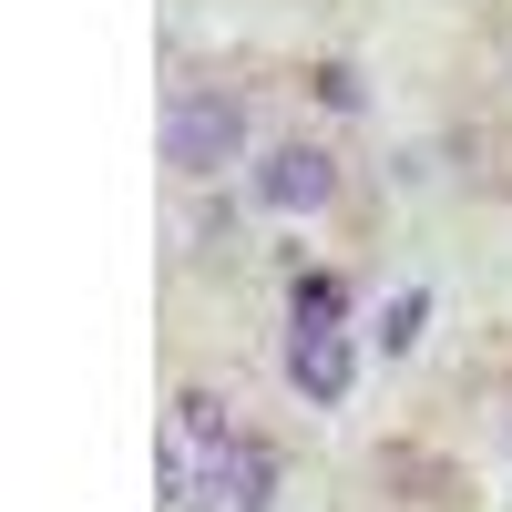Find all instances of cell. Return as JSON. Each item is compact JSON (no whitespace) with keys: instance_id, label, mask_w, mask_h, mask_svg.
Instances as JSON below:
<instances>
[{"instance_id":"4","label":"cell","mask_w":512,"mask_h":512,"mask_svg":"<svg viewBox=\"0 0 512 512\" xmlns=\"http://www.w3.org/2000/svg\"><path fill=\"white\" fill-rule=\"evenodd\" d=\"M287 379H297V400H308V410H338V400H349V379H359L349 328H297V338H287Z\"/></svg>"},{"instance_id":"7","label":"cell","mask_w":512,"mask_h":512,"mask_svg":"<svg viewBox=\"0 0 512 512\" xmlns=\"http://www.w3.org/2000/svg\"><path fill=\"white\" fill-rule=\"evenodd\" d=\"M175 431H185V441H226V400H216V390H185V400H175Z\"/></svg>"},{"instance_id":"2","label":"cell","mask_w":512,"mask_h":512,"mask_svg":"<svg viewBox=\"0 0 512 512\" xmlns=\"http://www.w3.org/2000/svg\"><path fill=\"white\" fill-rule=\"evenodd\" d=\"M195 502H216V512H267V502H277V451L246 441V431L205 441V461H195Z\"/></svg>"},{"instance_id":"3","label":"cell","mask_w":512,"mask_h":512,"mask_svg":"<svg viewBox=\"0 0 512 512\" xmlns=\"http://www.w3.org/2000/svg\"><path fill=\"white\" fill-rule=\"evenodd\" d=\"M338 195V154L328 144H267L256 154V205L267 216H318Z\"/></svg>"},{"instance_id":"8","label":"cell","mask_w":512,"mask_h":512,"mask_svg":"<svg viewBox=\"0 0 512 512\" xmlns=\"http://www.w3.org/2000/svg\"><path fill=\"white\" fill-rule=\"evenodd\" d=\"M318 103L349 113V103H359V72H349V62H328V72H318Z\"/></svg>"},{"instance_id":"5","label":"cell","mask_w":512,"mask_h":512,"mask_svg":"<svg viewBox=\"0 0 512 512\" xmlns=\"http://www.w3.org/2000/svg\"><path fill=\"white\" fill-rule=\"evenodd\" d=\"M420 318H431V297H420V287H400L390 308H379V349H390V359H400V349H420Z\"/></svg>"},{"instance_id":"6","label":"cell","mask_w":512,"mask_h":512,"mask_svg":"<svg viewBox=\"0 0 512 512\" xmlns=\"http://www.w3.org/2000/svg\"><path fill=\"white\" fill-rule=\"evenodd\" d=\"M338 308H349L338 277H297V328H338Z\"/></svg>"},{"instance_id":"1","label":"cell","mask_w":512,"mask_h":512,"mask_svg":"<svg viewBox=\"0 0 512 512\" xmlns=\"http://www.w3.org/2000/svg\"><path fill=\"white\" fill-rule=\"evenodd\" d=\"M246 154V103L236 93H175V113H164V164L175 175H226V164Z\"/></svg>"}]
</instances>
